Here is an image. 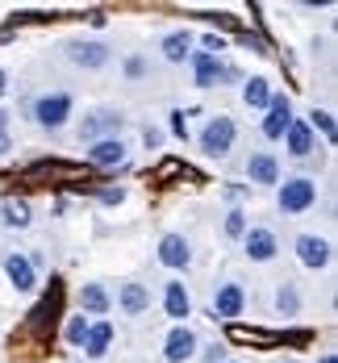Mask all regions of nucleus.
<instances>
[{
  "label": "nucleus",
  "instance_id": "1",
  "mask_svg": "<svg viewBox=\"0 0 338 363\" xmlns=\"http://www.w3.org/2000/svg\"><path fill=\"white\" fill-rule=\"evenodd\" d=\"M276 205H280V213H288V218L309 213V209L317 205V180H309V176H293V180L276 184Z\"/></svg>",
  "mask_w": 338,
  "mask_h": 363
},
{
  "label": "nucleus",
  "instance_id": "2",
  "mask_svg": "<svg viewBox=\"0 0 338 363\" xmlns=\"http://www.w3.org/2000/svg\"><path fill=\"white\" fill-rule=\"evenodd\" d=\"M234 138H238L234 117L218 113V117H209V121H205V130H201L196 146H201V155H209V159H225V155L234 150Z\"/></svg>",
  "mask_w": 338,
  "mask_h": 363
},
{
  "label": "nucleus",
  "instance_id": "3",
  "mask_svg": "<svg viewBox=\"0 0 338 363\" xmlns=\"http://www.w3.org/2000/svg\"><path fill=\"white\" fill-rule=\"evenodd\" d=\"M121 130H125V113L101 105V109L84 113V121H79V143L92 146V143H101V138H121Z\"/></svg>",
  "mask_w": 338,
  "mask_h": 363
},
{
  "label": "nucleus",
  "instance_id": "4",
  "mask_svg": "<svg viewBox=\"0 0 338 363\" xmlns=\"http://www.w3.org/2000/svg\"><path fill=\"white\" fill-rule=\"evenodd\" d=\"M30 113H34V121L42 125V130H63L67 117L75 113V96L72 92H42Z\"/></svg>",
  "mask_w": 338,
  "mask_h": 363
},
{
  "label": "nucleus",
  "instance_id": "5",
  "mask_svg": "<svg viewBox=\"0 0 338 363\" xmlns=\"http://www.w3.org/2000/svg\"><path fill=\"white\" fill-rule=\"evenodd\" d=\"M188 63H192V79H196V88H218L222 79H238V72L222 63V55H209V50H192Z\"/></svg>",
  "mask_w": 338,
  "mask_h": 363
},
{
  "label": "nucleus",
  "instance_id": "6",
  "mask_svg": "<svg viewBox=\"0 0 338 363\" xmlns=\"http://www.w3.org/2000/svg\"><path fill=\"white\" fill-rule=\"evenodd\" d=\"M196 351H201V338H196V330L188 322L167 330V338H163V359L167 363H188V359H196Z\"/></svg>",
  "mask_w": 338,
  "mask_h": 363
},
{
  "label": "nucleus",
  "instance_id": "7",
  "mask_svg": "<svg viewBox=\"0 0 338 363\" xmlns=\"http://www.w3.org/2000/svg\"><path fill=\"white\" fill-rule=\"evenodd\" d=\"M242 251H247L251 263H271V259L280 255V238H276V230H267V225H247Z\"/></svg>",
  "mask_w": 338,
  "mask_h": 363
},
{
  "label": "nucleus",
  "instance_id": "8",
  "mask_svg": "<svg viewBox=\"0 0 338 363\" xmlns=\"http://www.w3.org/2000/svg\"><path fill=\"white\" fill-rule=\"evenodd\" d=\"M67 59L75 67H84V72H96V67H105L113 59V50L105 42H96V38H75V42H67Z\"/></svg>",
  "mask_w": 338,
  "mask_h": 363
},
{
  "label": "nucleus",
  "instance_id": "9",
  "mask_svg": "<svg viewBox=\"0 0 338 363\" xmlns=\"http://www.w3.org/2000/svg\"><path fill=\"white\" fill-rule=\"evenodd\" d=\"M242 309H247V289H242L238 280H225V284L213 289V313H218L222 322H238Z\"/></svg>",
  "mask_w": 338,
  "mask_h": 363
},
{
  "label": "nucleus",
  "instance_id": "10",
  "mask_svg": "<svg viewBox=\"0 0 338 363\" xmlns=\"http://www.w3.org/2000/svg\"><path fill=\"white\" fill-rule=\"evenodd\" d=\"M288 125H293V101H288V96H280V92H271L267 117H263V125H259L263 138H267V143H280Z\"/></svg>",
  "mask_w": 338,
  "mask_h": 363
},
{
  "label": "nucleus",
  "instance_id": "11",
  "mask_svg": "<svg viewBox=\"0 0 338 363\" xmlns=\"http://www.w3.org/2000/svg\"><path fill=\"white\" fill-rule=\"evenodd\" d=\"M247 180L259 184V188H276V184H280V159H276L271 150H255V155L247 159Z\"/></svg>",
  "mask_w": 338,
  "mask_h": 363
},
{
  "label": "nucleus",
  "instance_id": "12",
  "mask_svg": "<svg viewBox=\"0 0 338 363\" xmlns=\"http://www.w3.org/2000/svg\"><path fill=\"white\" fill-rule=\"evenodd\" d=\"M125 155H130V146H125V138H101V143L88 146V163L92 167H121L125 163Z\"/></svg>",
  "mask_w": 338,
  "mask_h": 363
},
{
  "label": "nucleus",
  "instance_id": "13",
  "mask_svg": "<svg viewBox=\"0 0 338 363\" xmlns=\"http://www.w3.org/2000/svg\"><path fill=\"white\" fill-rule=\"evenodd\" d=\"M159 263L171 267V272H184L188 263H192V247H188L184 234H163L159 238Z\"/></svg>",
  "mask_w": 338,
  "mask_h": 363
},
{
  "label": "nucleus",
  "instance_id": "14",
  "mask_svg": "<svg viewBox=\"0 0 338 363\" xmlns=\"http://www.w3.org/2000/svg\"><path fill=\"white\" fill-rule=\"evenodd\" d=\"M4 276H9V284L17 292H34L38 289V272H34V263L26 259L21 251H13V255H4Z\"/></svg>",
  "mask_w": 338,
  "mask_h": 363
},
{
  "label": "nucleus",
  "instance_id": "15",
  "mask_svg": "<svg viewBox=\"0 0 338 363\" xmlns=\"http://www.w3.org/2000/svg\"><path fill=\"white\" fill-rule=\"evenodd\" d=\"M297 259L309 267V272H322V267H330V242L317 238V234H300L297 238Z\"/></svg>",
  "mask_w": 338,
  "mask_h": 363
},
{
  "label": "nucleus",
  "instance_id": "16",
  "mask_svg": "<svg viewBox=\"0 0 338 363\" xmlns=\"http://www.w3.org/2000/svg\"><path fill=\"white\" fill-rule=\"evenodd\" d=\"M117 309H121L125 318H138V313H147V309H150V289H147V284H138V280H125V284H117Z\"/></svg>",
  "mask_w": 338,
  "mask_h": 363
},
{
  "label": "nucleus",
  "instance_id": "17",
  "mask_svg": "<svg viewBox=\"0 0 338 363\" xmlns=\"http://www.w3.org/2000/svg\"><path fill=\"white\" fill-rule=\"evenodd\" d=\"M163 313L176 318V326H184V318H192V296H188L184 280H167L163 284Z\"/></svg>",
  "mask_w": 338,
  "mask_h": 363
},
{
  "label": "nucleus",
  "instance_id": "18",
  "mask_svg": "<svg viewBox=\"0 0 338 363\" xmlns=\"http://www.w3.org/2000/svg\"><path fill=\"white\" fill-rule=\"evenodd\" d=\"M280 143H284V150H288L293 159H309V155L317 150V134H313L305 121H297V117H293V125L284 130V138H280Z\"/></svg>",
  "mask_w": 338,
  "mask_h": 363
},
{
  "label": "nucleus",
  "instance_id": "19",
  "mask_svg": "<svg viewBox=\"0 0 338 363\" xmlns=\"http://www.w3.org/2000/svg\"><path fill=\"white\" fill-rule=\"evenodd\" d=\"M0 225H4V230H30V225H34L30 201H17V196L0 201Z\"/></svg>",
  "mask_w": 338,
  "mask_h": 363
},
{
  "label": "nucleus",
  "instance_id": "20",
  "mask_svg": "<svg viewBox=\"0 0 338 363\" xmlns=\"http://www.w3.org/2000/svg\"><path fill=\"white\" fill-rule=\"evenodd\" d=\"M192 30H171V34L159 38V50H163V59L167 63H188V55H192Z\"/></svg>",
  "mask_w": 338,
  "mask_h": 363
},
{
  "label": "nucleus",
  "instance_id": "21",
  "mask_svg": "<svg viewBox=\"0 0 338 363\" xmlns=\"http://www.w3.org/2000/svg\"><path fill=\"white\" fill-rule=\"evenodd\" d=\"M109 347H113V326H109V322H92V326H88V338H84V347H79V351H84L88 359H105V355H109Z\"/></svg>",
  "mask_w": 338,
  "mask_h": 363
},
{
  "label": "nucleus",
  "instance_id": "22",
  "mask_svg": "<svg viewBox=\"0 0 338 363\" xmlns=\"http://www.w3.org/2000/svg\"><path fill=\"white\" fill-rule=\"evenodd\" d=\"M79 309H84V313H96V318L109 313L113 309L109 289H105V284H84V289H79Z\"/></svg>",
  "mask_w": 338,
  "mask_h": 363
},
{
  "label": "nucleus",
  "instance_id": "23",
  "mask_svg": "<svg viewBox=\"0 0 338 363\" xmlns=\"http://www.w3.org/2000/svg\"><path fill=\"white\" fill-rule=\"evenodd\" d=\"M242 101H247L251 109H267V105H271V79H263V75L242 79Z\"/></svg>",
  "mask_w": 338,
  "mask_h": 363
},
{
  "label": "nucleus",
  "instance_id": "24",
  "mask_svg": "<svg viewBox=\"0 0 338 363\" xmlns=\"http://www.w3.org/2000/svg\"><path fill=\"white\" fill-rule=\"evenodd\" d=\"M276 309H280L284 318H297V313H300V292H297V284H280V289H276Z\"/></svg>",
  "mask_w": 338,
  "mask_h": 363
},
{
  "label": "nucleus",
  "instance_id": "25",
  "mask_svg": "<svg viewBox=\"0 0 338 363\" xmlns=\"http://www.w3.org/2000/svg\"><path fill=\"white\" fill-rule=\"evenodd\" d=\"M305 125H309L313 134L322 130V138H326V143H334V113H330V109H313V113H309V121H305Z\"/></svg>",
  "mask_w": 338,
  "mask_h": 363
},
{
  "label": "nucleus",
  "instance_id": "26",
  "mask_svg": "<svg viewBox=\"0 0 338 363\" xmlns=\"http://www.w3.org/2000/svg\"><path fill=\"white\" fill-rule=\"evenodd\" d=\"M88 326H92V322H88L84 313H75V318H67V330H63V338H67L72 347H84V338H88Z\"/></svg>",
  "mask_w": 338,
  "mask_h": 363
},
{
  "label": "nucleus",
  "instance_id": "27",
  "mask_svg": "<svg viewBox=\"0 0 338 363\" xmlns=\"http://www.w3.org/2000/svg\"><path fill=\"white\" fill-rule=\"evenodd\" d=\"M242 234H247V213H242V209H230V213H225V238L242 242Z\"/></svg>",
  "mask_w": 338,
  "mask_h": 363
},
{
  "label": "nucleus",
  "instance_id": "28",
  "mask_svg": "<svg viewBox=\"0 0 338 363\" xmlns=\"http://www.w3.org/2000/svg\"><path fill=\"white\" fill-rule=\"evenodd\" d=\"M205 363H225V342H209L205 351H196Z\"/></svg>",
  "mask_w": 338,
  "mask_h": 363
},
{
  "label": "nucleus",
  "instance_id": "29",
  "mask_svg": "<svg viewBox=\"0 0 338 363\" xmlns=\"http://www.w3.org/2000/svg\"><path fill=\"white\" fill-rule=\"evenodd\" d=\"M171 134H176V138H188V121H184V113L180 109L171 113Z\"/></svg>",
  "mask_w": 338,
  "mask_h": 363
},
{
  "label": "nucleus",
  "instance_id": "30",
  "mask_svg": "<svg viewBox=\"0 0 338 363\" xmlns=\"http://www.w3.org/2000/svg\"><path fill=\"white\" fill-rule=\"evenodd\" d=\"M101 201H105V205H121V201H125V192H121V188H117V192H101Z\"/></svg>",
  "mask_w": 338,
  "mask_h": 363
},
{
  "label": "nucleus",
  "instance_id": "31",
  "mask_svg": "<svg viewBox=\"0 0 338 363\" xmlns=\"http://www.w3.org/2000/svg\"><path fill=\"white\" fill-rule=\"evenodd\" d=\"M142 138H147V146H159V143H163V134H159V130H150V125H147V134H142Z\"/></svg>",
  "mask_w": 338,
  "mask_h": 363
},
{
  "label": "nucleus",
  "instance_id": "32",
  "mask_svg": "<svg viewBox=\"0 0 338 363\" xmlns=\"http://www.w3.org/2000/svg\"><path fill=\"white\" fill-rule=\"evenodd\" d=\"M142 67H147L142 59H130V63H125V72H130V75H142Z\"/></svg>",
  "mask_w": 338,
  "mask_h": 363
},
{
  "label": "nucleus",
  "instance_id": "33",
  "mask_svg": "<svg viewBox=\"0 0 338 363\" xmlns=\"http://www.w3.org/2000/svg\"><path fill=\"white\" fill-rule=\"evenodd\" d=\"M9 150H13V138H9V134H0V155H9Z\"/></svg>",
  "mask_w": 338,
  "mask_h": 363
},
{
  "label": "nucleus",
  "instance_id": "34",
  "mask_svg": "<svg viewBox=\"0 0 338 363\" xmlns=\"http://www.w3.org/2000/svg\"><path fill=\"white\" fill-rule=\"evenodd\" d=\"M4 92H9V72L0 67V96H4Z\"/></svg>",
  "mask_w": 338,
  "mask_h": 363
},
{
  "label": "nucleus",
  "instance_id": "35",
  "mask_svg": "<svg viewBox=\"0 0 338 363\" xmlns=\"http://www.w3.org/2000/svg\"><path fill=\"white\" fill-rule=\"evenodd\" d=\"M0 134H9V113L0 109Z\"/></svg>",
  "mask_w": 338,
  "mask_h": 363
},
{
  "label": "nucleus",
  "instance_id": "36",
  "mask_svg": "<svg viewBox=\"0 0 338 363\" xmlns=\"http://www.w3.org/2000/svg\"><path fill=\"white\" fill-rule=\"evenodd\" d=\"M317 363H338V355H334V351H330V355H322V359H317Z\"/></svg>",
  "mask_w": 338,
  "mask_h": 363
},
{
  "label": "nucleus",
  "instance_id": "37",
  "mask_svg": "<svg viewBox=\"0 0 338 363\" xmlns=\"http://www.w3.org/2000/svg\"><path fill=\"white\" fill-rule=\"evenodd\" d=\"M225 363H238V359H225Z\"/></svg>",
  "mask_w": 338,
  "mask_h": 363
},
{
  "label": "nucleus",
  "instance_id": "38",
  "mask_svg": "<svg viewBox=\"0 0 338 363\" xmlns=\"http://www.w3.org/2000/svg\"><path fill=\"white\" fill-rule=\"evenodd\" d=\"M284 363H297V359H284Z\"/></svg>",
  "mask_w": 338,
  "mask_h": 363
}]
</instances>
